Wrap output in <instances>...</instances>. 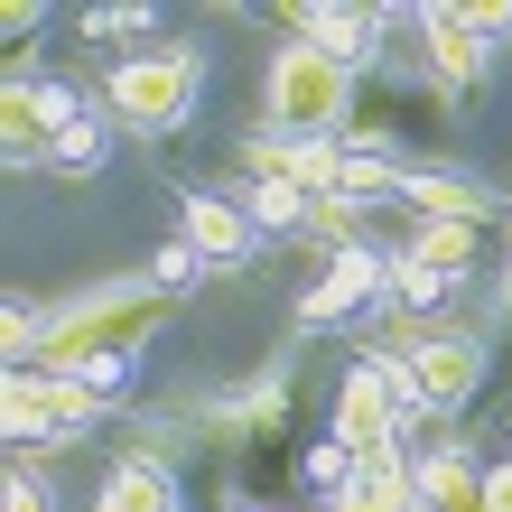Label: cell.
I'll return each mask as SVG.
<instances>
[{
  "mask_svg": "<svg viewBox=\"0 0 512 512\" xmlns=\"http://www.w3.org/2000/svg\"><path fill=\"white\" fill-rule=\"evenodd\" d=\"M168 317H177L168 289H149V280H103V289H84V298H66V308L47 317L38 373H84V364H103V354H131V364H140V345L159 336Z\"/></svg>",
  "mask_w": 512,
  "mask_h": 512,
  "instance_id": "obj_1",
  "label": "cell"
},
{
  "mask_svg": "<svg viewBox=\"0 0 512 512\" xmlns=\"http://www.w3.org/2000/svg\"><path fill=\"white\" fill-rule=\"evenodd\" d=\"M103 103H112V122H122L131 140H168V131H187V112L205 103V47L168 38V47L122 56V66L103 75Z\"/></svg>",
  "mask_w": 512,
  "mask_h": 512,
  "instance_id": "obj_2",
  "label": "cell"
},
{
  "mask_svg": "<svg viewBox=\"0 0 512 512\" xmlns=\"http://www.w3.org/2000/svg\"><path fill=\"white\" fill-rule=\"evenodd\" d=\"M354 66H336L326 47L308 38H280V56H270V75H261V103H270V131L280 140H336L354 122Z\"/></svg>",
  "mask_w": 512,
  "mask_h": 512,
  "instance_id": "obj_3",
  "label": "cell"
},
{
  "mask_svg": "<svg viewBox=\"0 0 512 512\" xmlns=\"http://www.w3.org/2000/svg\"><path fill=\"white\" fill-rule=\"evenodd\" d=\"M94 419H103V401L84 382H66V373H10V391H0V429L19 447H66Z\"/></svg>",
  "mask_w": 512,
  "mask_h": 512,
  "instance_id": "obj_4",
  "label": "cell"
},
{
  "mask_svg": "<svg viewBox=\"0 0 512 512\" xmlns=\"http://www.w3.org/2000/svg\"><path fill=\"white\" fill-rule=\"evenodd\" d=\"M391 354L410 364V391L429 410H466L485 391V336H466V326H410Z\"/></svg>",
  "mask_w": 512,
  "mask_h": 512,
  "instance_id": "obj_5",
  "label": "cell"
},
{
  "mask_svg": "<svg viewBox=\"0 0 512 512\" xmlns=\"http://www.w3.org/2000/svg\"><path fill=\"white\" fill-rule=\"evenodd\" d=\"M373 298H391V261L373 243H345V252H326V270L308 289H298V326H345V317H364Z\"/></svg>",
  "mask_w": 512,
  "mask_h": 512,
  "instance_id": "obj_6",
  "label": "cell"
},
{
  "mask_svg": "<svg viewBox=\"0 0 512 512\" xmlns=\"http://www.w3.org/2000/svg\"><path fill=\"white\" fill-rule=\"evenodd\" d=\"M419 38H429V84L447 103H466L475 84H485V66H494V47L466 28V10L457 0H438V10H419Z\"/></svg>",
  "mask_w": 512,
  "mask_h": 512,
  "instance_id": "obj_7",
  "label": "cell"
},
{
  "mask_svg": "<svg viewBox=\"0 0 512 512\" xmlns=\"http://www.w3.org/2000/svg\"><path fill=\"white\" fill-rule=\"evenodd\" d=\"M382 28H391V19H382V10H354V0H298V10H289V38L326 47V56L354 66V75L382 56Z\"/></svg>",
  "mask_w": 512,
  "mask_h": 512,
  "instance_id": "obj_8",
  "label": "cell"
},
{
  "mask_svg": "<svg viewBox=\"0 0 512 512\" xmlns=\"http://www.w3.org/2000/svg\"><path fill=\"white\" fill-rule=\"evenodd\" d=\"M177 243H196L205 270H243L261 252V224L243 196H187V224H177Z\"/></svg>",
  "mask_w": 512,
  "mask_h": 512,
  "instance_id": "obj_9",
  "label": "cell"
},
{
  "mask_svg": "<svg viewBox=\"0 0 512 512\" xmlns=\"http://www.w3.org/2000/svg\"><path fill=\"white\" fill-rule=\"evenodd\" d=\"M401 205H410L419 224H475V233L503 215V196L475 187V177H457V168H410L401 177Z\"/></svg>",
  "mask_w": 512,
  "mask_h": 512,
  "instance_id": "obj_10",
  "label": "cell"
},
{
  "mask_svg": "<svg viewBox=\"0 0 512 512\" xmlns=\"http://www.w3.org/2000/svg\"><path fill=\"white\" fill-rule=\"evenodd\" d=\"M94 512H187V494H177V466L159 457V447H131V457H112Z\"/></svg>",
  "mask_w": 512,
  "mask_h": 512,
  "instance_id": "obj_11",
  "label": "cell"
},
{
  "mask_svg": "<svg viewBox=\"0 0 512 512\" xmlns=\"http://www.w3.org/2000/svg\"><path fill=\"white\" fill-rule=\"evenodd\" d=\"M47 140H56L47 84L28 75V66H10V94H0V149H10V168H47Z\"/></svg>",
  "mask_w": 512,
  "mask_h": 512,
  "instance_id": "obj_12",
  "label": "cell"
},
{
  "mask_svg": "<svg viewBox=\"0 0 512 512\" xmlns=\"http://www.w3.org/2000/svg\"><path fill=\"white\" fill-rule=\"evenodd\" d=\"M419 512H494L485 503V466H475L457 438H438L429 457H419Z\"/></svg>",
  "mask_w": 512,
  "mask_h": 512,
  "instance_id": "obj_13",
  "label": "cell"
},
{
  "mask_svg": "<svg viewBox=\"0 0 512 512\" xmlns=\"http://www.w3.org/2000/svg\"><path fill=\"white\" fill-rule=\"evenodd\" d=\"M289 391H298V373H289V354H280V364H270L252 391L215 401V429H224V438H261V429H280V419H289Z\"/></svg>",
  "mask_w": 512,
  "mask_h": 512,
  "instance_id": "obj_14",
  "label": "cell"
},
{
  "mask_svg": "<svg viewBox=\"0 0 512 512\" xmlns=\"http://www.w3.org/2000/svg\"><path fill=\"white\" fill-rule=\"evenodd\" d=\"M410 261H429L438 280H475L485 233H475V224H419V233H410Z\"/></svg>",
  "mask_w": 512,
  "mask_h": 512,
  "instance_id": "obj_15",
  "label": "cell"
},
{
  "mask_svg": "<svg viewBox=\"0 0 512 512\" xmlns=\"http://www.w3.org/2000/svg\"><path fill=\"white\" fill-rule=\"evenodd\" d=\"M243 205H252V224H261V233H308V224H317V196H308V187H289V177H261Z\"/></svg>",
  "mask_w": 512,
  "mask_h": 512,
  "instance_id": "obj_16",
  "label": "cell"
},
{
  "mask_svg": "<svg viewBox=\"0 0 512 512\" xmlns=\"http://www.w3.org/2000/svg\"><path fill=\"white\" fill-rule=\"evenodd\" d=\"M103 159H112V122H75V131H56V149H47L56 177H103Z\"/></svg>",
  "mask_w": 512,
  "mask_h": 512,
  "instance_id": "obj_17",
  "label": "cell"
},
{
  "mask_svg": "<svg viewBox=\"0 0 512 512\" xmlns=\"http://www.w3.org/2000/svg\"><path fill=\"white\" fill-rule=\"evenodd\" d=\"M391 298H401L410 317H429V308H447V298H457V280H438L429 261H410V252H401V261H391Z\"/></svg>",
  "mask_w": 512,
  "mask_h": 512,
  "instance_id": "obj_18",
  "label": "cell"
},
{
  "mask_svg": "<svg viewBox=\"0 0 512 512\" xmlns=\"http://www.w3.org/2000/svg\"><path fill=\"white\" fill-rule=\"evenodd\" d=\"M401 177H410V168H391L382 149H345V205H364V196H401Z\"/></svg>",
  "mask_w": 512,
  "mask_h": 512,
  "instance_id": "obj_19",
  "label": "cell"
},
{
  "mask_svg": "<svg viewBox=\"0 0 512 512\" xmlns=\"http://www.w3.org/2000/svg\"><path fill=\"white\" fill-rule=\"evenodd\" d=\"M196 270H205V261H196V243H168L159 261H149V289H168V298H187V289H196Z\"/></svg>",
  "mask_w": 512,
  "mask_h": 512,
  "instance_id": "obj_20",
  "label": "cell"
},
{
  "mask_svg": "<svg viewBox=\"0 0 512 512\" xmlns=\"http://www.w3.org/2000/svg\"><path fill=\"white\" fill-rule=\"evenodd\" d=\"M84 38H149V10H140V0H131V10H84Z\"/></svg>",
  "mask_w": 512,
  "mask_h": 512,
  "instance_id": "obj_21",
  "label": "cell"
},
{
  "mask_svg": "<svg viewBox=\"0 0 512 512\" xmlns=\"http://www.w3.org/2000/svg\"><path fill=\"white\" fill-rule=\"evenodd\" d=\"M466 28L503 56V47H512V0H475V10H466Z\"/></svg>",
  "mask_w": 512,
  "mask_h": 512,
  "instance_id": "obj_22",
  "label": "cell"
},
{
  "mask_svg": "<svg viewBox=\"0 0 512 512\" xmlns=\"http://www.w3.org/2000/svg\"><path fill=\"white\" fill-rule=\"evenodd\" d=\"M0 512H56V503H47V485H38L28 466H10V485H0Z\"/></svg>",
  "mask_w": 512,
  "mask_h": 512,
  "instance_id": "obj_23",
  "label": "cell"
},
{
  "mask_svg": "<svg viewBox=\"0 0 512 512\" xmlns=\"http://www.w3.org/2000/svg\"><path fill=\"white\" fill-rule=\"evenodd\" d=\"M485 503H494V512H512V457H503V466H485Z\"/></svg>",
  "mask_w": 512,
  "mask_h": 512,
  "instance_id": "obj_24",
  "label": "cell"
},
{
  "mask_svg": "<svg viewBox=\"0 0 512 512\" xmlns=\"http://www.w3.org/2000/svg\"><path fill=\"white\" fill-rule=\"evenodd\" d=\"M494 317L512 326V261H503V289H494Z\"/></svg>",
  "mask_w": 512,
  "mask_h": 512,
  "instance_id": "obj_25",
  "label": "cell"
}]
</instances>
